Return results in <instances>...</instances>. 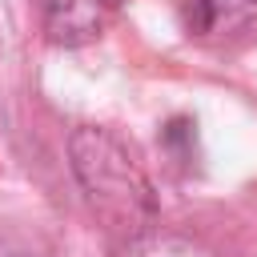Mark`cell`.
<instances>
[{
  "instance_id": "1",
  "label": "cell",
  "mask_w": 257,
  "mask_h": 257,
  "mask_svg": "<svg viewBox=\"0 0 257 257\" xmlns=\"http://www.w3.org/2000/svg\"><path fill=\"white\" fill-rule=\"evenodd\" d=\"M68 157L96 217L112 229L145 233V225L157 217V197H153L145 169L128 153V145L112 137L108 128L80 124L68 141Z\"/></svg>"
},
{
  "instance_id": "2",
  "label": "cell",
  "mask_w": 257,
  "mask_h": 257,
  "mask_svg": "<svg viewBox=\"0 0 257 257\" xmlns=\"http://www.w3.org/2000/svg\"><path fill=\"white\" fill-rule=\"evenodd\" d=\"M112 8L116 0H44V36L56 48L92 44L104 32Z\"/></svg>"
},
{
  "instance_id": "3",
  "label": "cell",
  "mask_w": 257,
  "mask_h": 257,
  "mask_svg": "<svg viewBox=\"0 0 257 257\" xmlns=\"http://www.w3.org/2000/svg\"><path fill=\"white\" fill-rule=\"evenodd\" d=\"M257 16V0H185V28L201 40H225Z\"/></svg>"
},
{
  "instance_id": "4",
  "label": "cell",
  "mask_w": 257,
  "mask_h": 257,
  "mask_svg": "<svg viewBox=\"0 0 257 257\" xmlns=\"http://www.w3.org/2000/svg\"><path fill=\"white\" fill-rule=\"evenodd\" d=\"M124 257H213V253H209L201 241H193V237H181V233H153V229H145V233L133 237V245H128Z\"/></svg>"
}]
</instances>
